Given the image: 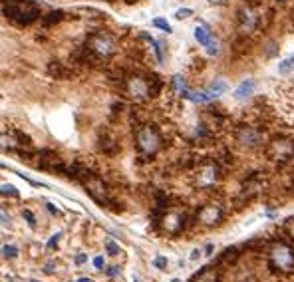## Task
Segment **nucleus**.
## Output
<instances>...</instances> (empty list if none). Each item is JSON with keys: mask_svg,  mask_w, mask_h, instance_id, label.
Returning <instances> with one entry per match:
<instances>
[{"mask_svg": "<svg viewBox=\"0 0 294 282\" xmlns=\"http://www.w3.org/2000/svg\"><path fill=\"white\" fill-rule=\"evenodd\" d=\"M268 157L276 163H286L294 157V141L292 139H284V137H276L268 143V149H266Z\"/></svg>", "mask_w": 294, "mask_h": 282, "instance_id": "6", "label": "nucleus"}, {"mask_svg": "<svg viewBox=\"0 0 294 282\" xmlns=\"http://www.w3.org/2000/svg\"><path fill=\"white\" fill-rule=\"evenodd\" d=\"M38 155H40L38 157V165L42 169H48V171H52L56 175H64L66 173V165H64V161L58 155H54L50 151H40Z\"/></svg>", "mask_w": 294, "mask_h": 282, "instance_id": "10", "label": "nucleus"}, {"mask_svg": "<svg viewBox=\"0 0 294 282\" xmlns=\"http://www.w3.org/2000/svg\"><path fill=\"white\" fill-rule=\"evenodd\" d=\"M193 16V10L191 8H179L177 12H175V18L177 20H187V18H191Z\"/></svg>", "mask_w": 294, "mask_h": 282, "instance_id": "32", "label": "nucleus"}, {"mask_svg": "<svg viewBox=\"0 0 294 282\" xmlns=\"http://www.w3.org/2000/svg\"><path fill=\"white\" fill-rule=\"evenodd\" d=\"M0 195L2 197H18L20 195V191L14 187V185H0Z\"/></svg>", "mask_w": 294, "mask_h": 282, "instance_id": "26", "label": "nucleus"}, {"mask_svg": "<svg viewBox=\"0 0 294 282\" xmlns=\"http://www.w3.org/2000/svg\"><path fill=\"white\" fill-rule=\"evenodd\" d=\"M227 82H223V80H217V82H213L207 90H205V94H207V97H209V101L211 99H215V97H219L221 94H225L227 92Z\"/></svg>", "mask_w": 294, "mask_h": 282, "instance_id": "16", "label": "nucleus"}, {"mask_svg": "<svg viewBox=\"0 0 294 282\" xmlns=\"http://www.w3.org/2000/svg\"><path fill=\"white\" fill-rule=\"evenodd\" d=\"M239 256H241L239 248H237V246H229V248H225V250H223V254L219 256V262L233 264V262H237V258H239Z\"/></svg>", "mask_w": 294, "mask_h": 282, "instance_id": "20", "label": "nucleus"}, {"mask_svg": "<svg viewBox=\"0 0 294 282\" xmlns=\"http://www.w3.org/2000/svg\"><path fill=\"white\" fill-rule=\"evenodd\" d=\"M0 256H2V258H16L18 256V246H14V244L0 246Z\"/></svg>", "mask_w": 294, "mask_h": 282, "instance_id": "24", "label": "nucleus"}, {"mask_svg": "<svg viewBox=\"0 0 294 282\" xmlns=\"http://www.w3.org/2000/svg\"><path fill=\"white\" fill-rule=\"evenodd\" d=\"M254 80H245L243 84H239V88L235 90V97L237 99H246V97H250L252 94H254Z\"/></svg>", "mask_w": 294, "mask_h": 282, "instance_id": "14", "label": "nucleus"}, {"mask_svg": "<svg viewBox=\"0 0 294 282\" xmlns=\"http://www.w3.org/2000/svg\"><path fill=\"white\" fill-rule=\"evenodd\" d=\"M147 82H149V97H155V95L161 92V86H163V82H161L157 76L147 78Z\"/></svg>", "mask_w": 294, "mask_h": 282, "instance_id": "22", "label": "nucleus"}, {"mask_svg": "<svg viewBox=\"0 0 294 282\" xmlns=\"http://www.w3.org/2000/svg\"><path fill=\"white\" fill-rule=\"evenodd\" d=\"M99 149H101L103 153H107V155L117 153V145H115L113 139H101V141H99Z\"/></svg>", "mask_w": 294, "mask_h": 282, "instance_id": "23", "label": "nucleus"}, {"mask_svg": "<svg viewBox=\"0 0 294 282\" xmlns=\"http://www.w3.org/2000/svg\"><path fill=\"white\" fill-rule=\"evenodd\" d=\"M129 2H135V0H129Z\"/></svg>", "mask_w": 294, "mask_h": 282, "instance_id": "51", "label": "nucleus"}, {"mask_svg": "<svg viewBox=\"0 0 294 282\" xmlns=\"http://www.w3.org/2000/svg\"><path fill=\"white\" fill-rule=\"evenodd\" d=\"M159 227L167 233V235H179L185 229V217L179 213H165L159 221Z\"/></svg>", "mask_w": 294, "mask_h": 282, "instance_id": "11", "label": "nucleus"}, {"mask_svg": "<svg viewBox=\"0 0 294 282\" xmlns=\"http://www.w3.org/2000/svg\"><path fill=\"white\" fill-rule=\"evenodd\" d=\"M268 264L276 272H292L294 270V248L286 240L272 242L268 250Z\"/></svg>", "mask_w": 294, "mask_h": 282, "instance_id": "4", "label": "nucleus"}, {"mask_svg": "<svg viewBox=\"0 0 294 282\" xmlns=\"http://www.w3.org/2000/svg\"><path fill=\"white\" fill-rule=\"evenodd\" d=\"M32 282H40V280H32Z\"/></svg>", "mask_w": 294, "mask_h": 282, "instance_id": "50", "label": "nucleus"}, {"mask_svg": "<svg viewBox=\"0 0 294 282\" xmlns=\"http://www.w3.org/2000/svg\"><path fill=\"white\" fill-rule=\"evenodd\" d=\"M20 143H18V139L14 135H0V149H4V151H14L18 149Z\"/></svg>", "mask_w": 294, "mask_h": 282, "instance_id": "19", "label": "nucleus"}, {"mask_svg": "<svg viewBox=\"0 0 294 282\" xmlns=\"http://www.w3.org/2000/svg\"><path fill=\"white\" fill-rule=\"evenodd\" d=\"M94 266H96V268H103V258H101V256H96V258H94Z\"/></svg>", "mask_w": 294, "mask_h": 282, "instance_id": "42", "label": "nucleus"}, {"mask_svg": "<svg viewBox=\"0 0 294 282\" xmlns=\"http://www.w3.org/2000/svg\"><path fill=\"white\" fill-rule=\"evenodd\" d=\"M292 68H294V60H292V56L286 58V60H282V62L278 64V72H280V74H288Z\"/></svg>", "mask_w": 294, "mask_h": 282, "instance_id": "29", "label": "nucleus"}, {"mask_svg": "<svg viewBox=\"0 0 294 282\" xmlns=\"http://www.w3.org/2000/svg\"><path fill=\"white\" fill-rule=\"evenodd\" d=\"M133 282H139V278H137V276H133Z\"/></svg>", "mask_w": 294, "mask_h": 282, "instance_id": "48", "label": "nucleus"}, {"mask_svg": "<svg viewBox=\"0 0 294 282\" xmlns=\"http://www.w3.org/2000/svg\"><path fill=\"white\" fill-rule=\"evenodd\" d=\"M284 229L288 231V235L294 238V217H290L288 221H286V225H284Z\"/></svg>", "mask_w": 294, "mask_h": 282, "instance_id": "37", "label": "nucleus"}, {"mask_svg": "<svg viewBox=\"0 0 294 282\" xmlns=\"http://www.w3.org/2000/svg\"><path fill=\"white\" fill-rule=\"evenodd\" d=\"M64 16H66V14H64L62 10H52V12H48V14L44 16V26H54V24L62 22Z\"/></svg>", "mask_w": 294, "mask_h": 282, "instance_id": "21", "label": "nucleus"}, {"mask_svg": "<svg viewBox=\"0 0 294 282\" xmlns=\"http://www.w3.org/2000/svg\"><path fill=\"white\" fill-rule=\"evenodd\" d=\"M153 44V50H155V56H157V62L161 64L165 60V42H151Z\"/></svg>", "mask_w": 294, "mask_h": 282, "instance_id": "27", "label": "nucleus"}, {"mask_svg": "<svg viewBox=\"0 0 294 282\" xmlns=\"http://www.w3.org/2000/svg\"><path fill=\"white\" fill-rule=\"evenodd\" d=\"M276 54H278V46H276V42H270L268 48H266V58H272Z\"/></svg>", "mask_w": 294, "mask_h": 282, "instance_id": "35", "label": "nucleus"}, {"mask_svg": "<svg viewBox=\"0 0 294 282\" xmlns=\"http://www.w3.org/2000/svg\"><path fill=\"white\" fill-rule=\"evenodd\" d=\"M189 282H221V270L219 266H205L201 268Z\"/></svg>", "mask_w": 294, "mask_h": 282, "instance_id": "13", "label": "nucleus"}, {"mask_svg": "<svg viewBox=\"0 0 294 282\" xmlns=\"http://www.w3.org/2000/svg\"><path fill=\"white\" fill-rule=\"evenodd\" d=\"M217 177H219V167L217 165H207L205 169H203V173H201V183L203 185H211L213 181H217Z\"/></svg>", "mask_w": 294, "mask_h": 282, "instance_id": "18", "label": "nucleus"}, {"mask_svg": "<svg viewBox=\"0 0 294 282\" xmlns=\"http://www.w3.org/2000/svg\"><path fill=\"white\" fill-rule=\"evenodd\" d=\"M153 26L159 28V30H163V32H167V34L173 32V30H171V24H169L165 18H155V20H153Z\"/></svg>", "mask_w": 294, "mask_h": 282, "instance_id": "30", "label": "nucleus"}, {"mask_svg": "<svg viewBox=\"0 0 294 282\" xmlns=\"http://www.w3.org/2000/svg\"><path fill=\"white\" fill-rule=\"evenodd\" d=\"M48 74H50L52 78H58V80H62V78H70V76H72V72H70L62 62H52V64L48 66Z\"/></svg>", "mask_w": 294, "mask_h": 282, "instance_id": "15", "label": "nucleus"}, {"mask_svg": "<svg viewBox=\"0 0 294 282\" xmlns=\"http://www.w3.org/2000/svg\"><path fill=\"white\" fill-rule=\"evenodd\" d=\"M86 50L99 62V60H107L117 52V38L109 32H96L86 40Z\"/></svg>", "mask_w": 294, "mask_h": 282, "instance_id": "3", "label": "nucleus"}, {"mask_svg": "<svg viewBox=\"0 0 294 282\" xmlns=\"http://www.w3.org/2000/svg\"><path fill=\"white\" fill-rule=\"evenodd\" d=\"M205 50H207V54H209V56H217V54H219V40L213 36V38L207 42Z\"/></svg>", "mask_w": 294, "mask_h": 282, "instance_id": "28", "label": "nucleus"}, {"mask_svg": "<svg viewBox=\"0 0 294 282\" xmlns=\"http://www.w3.org/2000/svg\"><path fill=\"white\" fill-rule=\"evenodd\" d=\"M223 209L219 205H203L199 211H197V221L205 227H215L223 221Z\"/></svg>", "mask_w": 294, "mask_h": 282, "instance_id": "9", "label": "nucleus"}, {"mask_svg": "<svg viewBox=\"0 0 294 282\" xmlns=\"http://www.w3.org/2000/svg\"><path fill=\"white\" fill-rule=\"evenodd\" d=\"M199 256H201V250H199V248H195V250H193V254H191V260H197Z\"/></svg>", "mask_w": 294, "mask_h": 282, "instance_id": "44", "label": "nucleus"}, {"mask_svg": "<svg viewBox=\"0 0 294 282\" xmlns=\"http://www.w3.org/2000/svg\"><path fill=\"white\" fill-rule=\"evenodd\" d=\"M76 282H94V280H92V278H78Z\"/></svg>", "mask_w": 294, "mask_h": 282, "instance_id": "46", "label": "nucleus"}, {"mask_svg": "<svg viewBox=\"0 0 294 282\" xmlns=\"http://www.w3.org/2000/svg\"><path fill=\"white\" fill-rule=\"evenodd\" d=\"M0 225H4V227H10V217L4 213V211H0Z\"/></svg>", "mask_w": 294, "mask_h": 282, "instance_id": "38", "label": "nucleus"}, {"mask_svg": "<svg viewBox=\"0 0 294 282\" xmlns=\"http://www.w3.org/2000/svg\"><path fill=\"white\" fill-rule=\"evenodd\" d=\"M237 141H239L243 147L252 149V147L262 145L264 137H262V133H260L258 129H254V127H250V125H243V127H239V131H237Z\"/></svg>", "mask_w": 294, "mask_h": 282, "instance_id": "8", "label": "nucleus"}, {"mask_svg": "<svg viewBox=\"0 0 294 282\" xmlns=\"http://www.w3.org/2000/svg\"><path fill=\"white\" fill-rule=\"evenodd\" d=\"M276 2H286V0H276Z\"/></svg>", "mask_w": 294, "mask_h": 282, "instance_id": "49", "label": "nucleus"}, {"mask_svg": "<svg viewBox=\"0 0 294 282\" xmlns=\"http://www.w3.org/2000/svg\"><path fill=\"white\" fill-rule=\"evenodd\" d=\"M22 217L26 219V223H28L30 227H36V217H34V215H32L28 209H24V211H22Z\"/></svg>", "mask_w": 294, "mask_h": 282, "instance_id": "34", "label": "nucleus"}, {"mask_svg": "<svg viewBox=\"0 0 294 282\" xmlns=\"http://www.w3.org/2000/svg\"><path fill=\"white\" fill-rule=\"evenodd\" d=\"M54 270H56V262H54V260H52V262H46V264H44V272H46V274H52Z\"/></svg>", "mask_w": 294, "mask_h": 282, "instance_id": "39", "label": "nucleus"}, {"mask_svg": "<svg viewBox=\"0 0 294 282\" xmlns=\"http://www.w3.org/2000/svg\"><path fill=\"white\" fill-rule=\"evenodd\" d=\"M78 179L82 181L84 189L88 191V195H90L96 203H99L101 207H107V205H109V191H107V185L103 183V179H101L99 175H96V173H92V171L80 169Z\"/></svg>", "mask_w": 294, "mask_h": 282, "instance_id": "5", "label": "nucleus"}, {"mask_svg": "<svg viewBox=\"0 0 294 282\" xmlns=\"http://www.w3.org/2000/svg\"><path fill=\"white\" fill-rule=\"evenodd\" d=\"M239 24H241V30H243V32H252V30L256 28V24H258V16L252 12L250 6L239 10Z\"/></svg>", "mask_w": 294, "mask_h": 282, "instance_id": "12", "label": "nucleus"}, {"mask_svg": "<svg viewBox=\"0 0 294 282\" xmlns=\"http://www.w3.org/2000/svg\"><path fill=\"white\" fill-rule=\"evenodd\" d=\"M135 147L143 157H155L163 147V139L159 129L153 123H141L135 129Z\"/></svg>", "mask_w": 294, "mask_h": 282, "instance_id": "2", "label": "nucleus"}, {"mask_svg": "<svg viewBox=\"0 0 294 282\" xmlns=\"http://www.w3.org/2000/svg\"><path fill=\"white\" fill-rule=\"evenodd\" d=\"M107 276H119V266H111V268H107Z\"/></svg>", "mask_w": 294, "mask_h": 282, "instance_id": "40", "label": "nucleus"}, {"mask_svg": "<svg viewBox=\"0 0 294 282\" xmlns=\"http://www.w3.org/2000/svg\"><path fill=\"white\" fill-rule=\"evenodd\" d=\"M153 266L159 268V270H167V258H165V256H155Z\"/></svg>", "mask_w": 294, "mask_h": 282, "instance_id": "33", "label": "nucleus"}, {"mask_svg": "<svg viewBox=\"0 0 294 282\" xmlns=\"http://www.w3.org/2000/svg\"><path fill=\"white\" fill-rule=\"evenodd\" d=\"M292 60H294V56H292Z\"/></svg>", "mask_w": 294, "mask_h": 282, "instance_id": "52", "label": "nucleus"}, {"mask_svg": "<svg viewBox=\"0 0 294 282\" xmlns=\"http://www.w3.org/2000/svg\"><path fill=\"white\" fill-rule=\"evenodd\" d=\"M213 38V32H211V28L207 26V24H199L197 28H195V40L201 44V46H207V42Z\"/></svg>", "mask_w": 294, "mask_h": 282, "instance_id": "17", "label": "nucleus"}, {"mask_svg": "<svg viewBox=\"0 0 294 282\" xmlns=\"http://www.w3.org/2000/svg\"><path fill=\"white\" fill-rule=\"evenodd\" d=\"M125 92L131 99L135 101H145L149 97V82L147 78L133 74V76H125Z\"/></svg>", "mask_w": 294, "mask_h": 282, "instance_id": "7", "label": "nucleus"}, {"mask_svg": "<svg viewBox=\"0 0 294 282\" xmlns=\"http://www.w3.org/2000/svg\"><path fill=\"white\" fill-rule=\"evenodd\" d=\"M173 86H175V90L181 94V95H185L187 94V82H185V78L183 76H173Z\"/></svg>", "mask_w": 294, "mask_h": 282, "instance_id": "25", "label": "nucleus"}, {"mask_svg": "<svg viewBox=\"0 0 294 282\" xmlns=\"http://www.w3.org/2000/svg\"><path fill=\"white\" fill-rule=\"evenodd\" d=\"M207 2L211 6H223V4H227V0H207Z\"/></svg>", "mask_w": 294, "mask_h": 282, "instance_id": "41", "label": "nucleus"}, {"mask_svg": "<svg viewBox=\"0 0 294 282\" xmlns=\"http://www.w3.org/2000/svg\"><path fill=\"white\" fill-rule=\"evenodd\" d=\"M86 262V254H78L76 256V264H84Z\"/></svg>", "mask_w": 294, "mask_h": 282, "instance_id": "43", "label": "nucleus"}, {"mask_svg": "<svg viewBox=\"0 0 294 282\" xmlns=\"http://www.w3.org/2000/svg\"><path fill=\"white\" fill-rule=\"evenodd\" d=\"M105 250H107V254H111V256H115V254H119V252H121L119 244H117V242H113V240H107V242H105Z\"/></svg>", "mask_w": 294, "mask_h": 282, "instance_id": "31", "label": "nucleus"}, {"mask_svg": "<svg viewBox=\"0 0 294 282\" xmlns=\"http://www.w3.org/2000/svg\"><path fill=\"white\" fill-rule=\"evenodd\" d=\"M46 209H48V211H50V213H54V215H58V211H56V209H54V207H52V203H48V205H46Z\"/></svg>", "mask_w": 294, "mask_h": 282, "instance_id": "45", "label": "nucleus"}, {"mask_svg": "<svg viewBox=\"0 0 294 282\" xmlns=\"http://www.w3.org/2000/svg\"><path fill=\"white\" fill-rule=\"evenodd\" d=\"M2 12L6 18H10L14 24L28 26L40 18V8L38 4L30 2V0H2Z\"/></svg>", "mask_w": 294, "mask_h": 282, "instance_id": "1", "label": "nucleus"}, {"mask_svg": "<svg viewBox=\"0 0 294 282\" xmlns=\"http://www.w3.org/2000/svg\"><path fill=\"white\" fill-rule=\"evenodd\" d=\"M62 238V233H56L50 240H48V244H46V248H56V244H58V240Z\"/></svg>", "mask_w": 294, "mask_h": 282, "instance_id": "36", "label": "nucleus"}, {"mask_svg": "<svg viewBox=\"0 0 294 282\" xmlns=\"http://www.w3.org/2000/svg\"><path fill=\"white\" fill-rule=\"evenodd\" d=\"M171 282H181V280H179V278H173V280H171Z\"/></svg>", "mask_w": 294, "mask_h": 282, "instance_id": "47", "label": "nucleus"}]
</instances>
